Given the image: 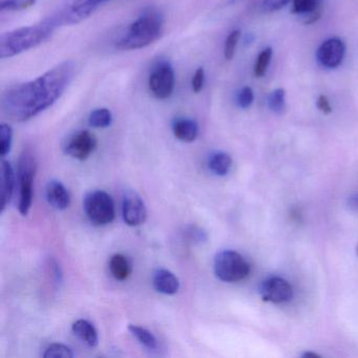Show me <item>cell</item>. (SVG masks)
Here are the masks:
<instances>
[{
    "label": "cell",
    "instance_id": "obj_1",
    "mask_svg": "<svg viewBox=\"0 0 358 358\" xmlns=\"http://www.w3.org/2000/svg\"><path fill=\"white\" fill-rule=\"evenodd\" d=\"M76 66L64 62L34 80L9 87L1 96V110L10 120L26 122L51 108L74 79Z\"/></svg>",
    "mask_w": 358,
    "mask_h": 358
},
{
    "label": "cell",
    "instance_id": "obj_2",
    "mask_svg": "<svg viewBox=\"0 0 358 358\" xmlns=\"http://www.w3.org/2000/svg\"><path fill=\"white\" fill-rule=\"evenodd\" d=\"M58 28L56 20L52 16L31 26L22 27L3 33L0 36V58L15 57L24 52L45 43L53 36Z\"/></svg>",
    "mask_w": 358,
    "mask_h": 358
},
{
    "label": "cell",
    "instance_id": "obj_3",
    "mask_svg": "<svg viewBox=\"0 0 358 358\" xmlns=\"http://www.w3.org/2000/svg\"><path fill=\"white\" fill-rule=\"evenodd\" d=\"M165 18L156 8H148L129 24L124 34L115 43L119 51H136L158 41L164 33Z\"/></svg>",
    "mask_w": 358,
    "mask_h": 358
},
{
    "label": "cell",
    "instance_id": "obj_4",
    "mask_svg": "<svg viewBox=\"0 0 358 358\" xmlns=\"http://www.w3.org/2000/svg\"><path fill=\"white\" fill-rule=\"evenodd\" d=\"M110 0H62L58 9L51 14L58 26H74L93 15Z\"/></svg>",
    "mask_w": 358,
    "mask_h": 358
},
{
    "label": "cell",
    "instance_id": "obj_5",
    "mask_svg": "<svg viewBox=\"0 0 358 358\" xmlns=\"http://www.w3.org/2000/svg\"><path fill=\"white\" fill-rule=\"evenodd\" d=\"M36 158L30 150H24L18 161V182H20V213L26 217L30 213L33 201V183L36 175Z\"/></svg>",
    "mask_w": 358,
    "mask_h": 358
},
{
    "label": "cell",
    "instance_id": "obj_6",
    "mask_svg": "<svg viewBox=\"0 0 358 358\" xmlns=\"http://www.w3.org/2000/svg\"><path fill=\"white\" fill-rule=\"evenodd\" d=\"M215 275L226 282H236L245 280L250 272L246 259L236 251L225 250L217 253L213 264Z\"/></svg>",
    "mask_w": 358,
    "mask_h": 358
},
{
    "label": "cell",
    "instance_id": "obj_7",
    "mask_svg": "<svg viewBox=\"0 0 358 358\" xmlns=\"http://www.w3.org/2000/svg\"><path fill=\"white\" fill-rule=\"evenodd\" d=\"M85 215L92 224L106 226L116 217V209L112 196L103 190H94L85 196L83 201Z\"/></svg>",
    "mask_w": 358,
    "mask_h": 358
},
{
    "label": "cell",
    "instance_id": "obj_8",
    "mask_svg": "<svg viewBox=\"0 0 358 358\" xmlns=\"http://www.w3.org/2000/svg\"><path fill=\"white\" fill-rule=\"evenodd\" d=\"M175 70L169 62H160L152 69L148 78V87L156 99H169L175 91Z\"/></svg>",
    "mask_w": 358,
    "mask_h": 358
},
{
    "label": "cell",
    "instance_id": "obj_9",
    "mask_svg": "<svg viewBox=\"0 0 358 358\" xmlns=\"http://www.w3.org/2000/svg\"><path fill=\"white\" fill-rule=\"evenodd\" d=\"M97 148V138L89 131H78L69 136L64 142V150L66 155L79 161L90 158Z\"/></svg>",
    "mask_w": 358,
    "mask_h": 358
},
{
    "label": "cell",
    "instance_id": "obj_10",
    "mask_svg": "<svg viewBox=\"0 0 358 358\" xmlns=\"http://www.w3.org/2000/svg\"><path fill=\"white\" fill-rule=\"evenodd\" d=\"M259 293L264 301L274 303H284L292 299L293 289L286 280L274 276L262 282Z\"/></svg>",
    "mask_w": 358,
    "mask_h": 358
},
{
    "label": "cell",
    "instance_id": "obj_11",
    "mask_svg": "<svg viewBox=\"0 0 358 358\" xmlns=\"http://www.w3.org/2000/svg\"><path fill=\"white\" fill-rule=\"evenodd\" d=\"M345 54V45L337 37L324 41L316 52L318 64L326 69H336L341 66Z\"/></svg>",
    "mask_w": 358,
    "mask_h": 358
},
{
    "label": "cell",
    "instance_id": "obj_12",
    "mask_svg": "<svg viewBox=\"0 0 358 358\" xmlns=\"http://www.w3.org/2000/svg\"><path fill=\"white\" fill-rule=\"evenodd\" d=\"M122 215L125 223L131 227L142 225L148 217V209L141 196L135 192H127L123 198Z\"/></svg>",
    "mask_w": 358,
    "mask_h": 358
},
{
    "label": "cell",
    "instance_id": "obj_13",
    "mask_svg": "<svg viewBox=\"0 0 358 358\" xmlns=\"http://www.w3.org/2000/svg\"><path fill=\"white\" fill-rule=\"evenodd\" d=\"M322 0H292L291 12L303 16V24H312L322 16Z\"/></svg>",
    "mask_w": 358,
    "mask_h": 358
},
{
    "label": "cell",
    "instance_id": "obj_14",
    "mask_svg": "<svg viewBox=\"0 0 358 358\" xmlns=\"http://www.w3.org/2000/svg\"><path fill=\"white\" fill-rule=\"evenodd\" d=\"M45 196L49 204L57 210H66L70 206V194L66 186L57 180H52L48 183Z\"/></svg>",
    "mask_w": 358,
    "mask_h": 358
},
{
    "label": "cell",
    "instance_id": "obj_15",
    "mask_svg": "<svg viewBox=\"0 0 358 358\" xmlns=\"http://www.w3.org/2000/svg\"><path fill=\"white\" fill-rule=\"evenodd\" d=\"M1 204L0 210L1 213L6 210L8 205L10 204L12 196H13L14 187H15V173L11 163L8 161H3L1 163Z\"/></svg>",
    "mask_w": 358,
    "mask_h": 358
},
{
    "label": "cell",
    "instance_id": "obj_16",
    "mask_svg": "<svg viewBox=\"0 0 358 358\" xmlns=\"http://www.w3.org/2000/svg\"><path fill=\"white\" fill-rule=\"evenodd\" d=\"M152 285L158 292L173 295L179 291V278L166 269L157 270L152 276Z\"/></svg>",
    "mask_w": 358,
    "mask_h": 358
},
{
    "label": "cell",
    "instance_id": "obj_17",
    "mask_svg": "<svg viewBox=\"0 0 358 358\" xmlns=\"http://www.w3.org/2000/svg\"><path fill=\"white\" fill-rule=\"evenodd\" d=\"M173 133L180 141L192 143L199 136V124L189 118H178L173 123Z\"/></svg>",
    "mask_w": 358,
    "mask_h": 358
},
{
    "label": "cell",
    "instance_id": "obj_18",
    "mask_svg": "<svg viewBox=\"0 0 358 358\" xmlns=\"http://www.w3.org/2000/svg\"><path fill=\"white\" fill-rule=\"evenodd\" d=\"M73 333L89 347H97L99 337L95 326L89 320H78L73 324Z\"/></svg>",
    "mask_w": 358,
    "mask_h": 358
},
{
    "label": "cell",
    "instance_id": "obj_19",
    "mask_svg": "<svg viewBox=\"0 0 358 358\" xmlns=\"http://www.w3.org/2000/svg\"><path fill=\"white\" fill-rule=\"evenodd\" d=\"M110 271L117 280H125L131 273V263L125 255L117 253L110 259Z\"/></svg>",
    "mask_w": 358,
    "mask_h": 358
},
{
    "label": "cell",
    "instance_id": "obj_20",
    "mask_svg": "<svg viewBox=\"0 0 358 358\" xmlns=\"http://www.w3.org/2000/svg\"><path fill=\"white\" fill-rule=\"evenodd\" d=\"M232 159L229 155L223 152H213L208 159V167L215 175L223 177L229 173L231 169Z\"/></svg>",
    "mask_w": 358,
    "mask_h": 358
},
{
    "label": "cell",
    "instance_id": "obj_21",
    "mask_svg": "<svg viewBox=\"0 0 358 358\" xmlns=\"http://www.w3.org/2000/svg\"><path fill=\"white\" fill-rule=\"evenodd\" d=\"M129 330L136 337V339L148 349L155 350L158 347V341H157L156 337L148 329L136 326V324H131L129 327Z\"/></svg>",
    "mask_w": 358,
    "mask_h": 358
},
{
    "label": "cell",
    "instance_id": "obj_22",
    "mask_svg": "<svg viewBox=\"0 0 358 358\" xmlns=\"http://www.w3.org/2000/svg\"><path fill=\"white\" fill-rule=\"evenodd\" d=\"M113 122L112 112L108 108H97L90 114L89 123L95 129H106Z\"/></svg>",
    "mask_w": 358,
    "mask_h": 358
},
{
    "label": "cell",
    "instance_id": "obj_23",
    "mask_svg": "<svg viewBox=\"0 0 358 358\" xmlns=\"http://www.w3.org/2000/svg\"><path fill=\"white\" fill-rule=\"evenodd\" d=\"M37 0H1L0 1V11L5 13H12V12L24 11L30 9Z\"/></svg>",
    "mask_w": 358,
    "mask_h": 358
},
{
    "label": "cell",
    "instance_id": "obj_24",
    "mask_svg": "<svg viewBox=\"0 0 358 358\" xmlns=\"http://www.w3.org/2000/svg\"><path fill=\"white\" fill-rule=\"evenodd\" d=\"M268 106L275 114H282L286 110V93L285 90L276 89L268 96Z\"/></svg>",
    "mask_w": 358,
    "mask_h": 358
},
{
    "label": "cell",
    "instance_id": "obj_25",
    "mask_svg": "<svg viewBox=\"0 0 358 358\" xmlns=\"http://www.w3.org/2000/svg\"><path fill=\"white\" fill-rule=\"evenodd\" d=\"M272 58L271 48L263 50L261 53L257 56V62L255 64V75L257 78H262L265 76L267 73L268 66H269L270 62Z\"/></svg>",
    "mask_w": 358,
    "mask_h": 358
},
{
    "label": "cell",
    "instance_id": "obj_26",
    "mask_svg": "<svg viewBox=\"0 0 358 358\" xmlns=\"http://www.w3.org/2000/svg\"><path fill=\"white\" fill-rule=\"evenodd\" d=\"M0 140H1V157L5 158L10 154L13 142V129L7 123L0 125Z\"/></svg>",
    "mask_w": 358,
    "mask_h": 358
},
{
    "label": "cell",
    "instance_id": "obj_27",
    "mask_svg": "<svg viewBox=\"0 0 358 358\" xmlns=\"http://www.w3.org/2000/svg\"><path fill=\"white\" fill-rule=\"evenodd\" d=\"M45 358H72L74 357L72 350L62 343H53L49 345L43 354Z\"/></svg>",
    "mask_w": 358,
    "mask_h": 358
},
{
    "label": "cell",
    "instance_id": "obj_28",
    "mask_svg": "<svg viewBox=\"0 0 358 358\" xmlns=\"http://www.w3.org/2000/svg\"><path fill=\"white\" fill-rule=\"evenodd\" d=\"M240 37V30L232 31L228 35L227 39L225 41V48H224V57H225L226 60H231L234 57Z\"/></svg>",
    "mask_w": 358,
    "mask_h": 358
},
{
    "label": "cell",
    "instance_id": "obj_29",
    "mask_svg": "<svg viewBox=\"0 0 358 358\" xmlns=\"http://www.w3.org/2000/svg\"><path fill=\"white\" fill-rule=\"evenodd\" d=\"M255 100V93L250 87H244L240 90L238 95H236V103L243 110L250 108L251 104Z\"/></svg>",
    "mask_w": 358,
    "mask_h": 358
},
{
    "label": "cell",
    "instance_id": "obj_30",
    "mask_svg": "<svg viewBox=\"0 0 358 358\" xmlns=\"http://www.w3.org/2000/svg\"><path fill=\"white\" fill-rule=\"evenodd\" d=\"M205 85V70L203 68H199L194 72L192 79V87L194 93L198 94L202 91Z\"/></svg>",
    "mask_w": 358,
    "mask_h": 358
},
{
    "label": "cell",
    "instance_id": "obj_31",
    "mask_svg": "<svg viewBox=\"0 0 358 358\" xmlns=\"http://www.w3.org/2000/svg\"><path fill=\"white\" fill-rule=\"evenodd\" d=\"M290 0H264V10L267 12H275L288 5Z\"/></svg>",
    "mask_w": 358,
    "mask_h": 358
},
{
    "label": "cell",
    "instance_id": "obj_32",
    "mask_svg": "<svg viewBox=\"0 0 358 358\" xmlns=\"http://www.w3.org/2000/svg\"><path fill=\"white\" fill-rule=\"evenodd\" d=\"M318 110L320 112L324 113V115H329L332 113V106H331L330 101H329L327 96L320 95L318 97L317 102H316Z\"/></svg>",
    "mask_w": 358,
    "mask_h": 358
},
{
    "label": "cell",
    "instance_id": "obj_33",
    "mask_svg": "<svg viewBox=\"0 0 358 358\" xmlns=\"http://www.w3.org/2000/svg\"><path fill=\"white\" fill-rule=\"evenodd\" d=\"M348 206L353 210H358V194H352L348 199Z\"/></svg>",
    "mask_w": 358,
    "mask_h": 358
},
{
    "label": "cell",
    "instance_id": "obj_34",
    "mask_svg": "<svg viewBox=\"0 0 358 358\" xmlns=\"http://www.w3.org/2000/svg\"><path fill=\"white\" fill-rule=\"evenodd\" d=\"M303 357H305V358H309V357L315 358V357H320V356L318 355V354L312 353V352H306V353L303 354Z\"/></svg>",
    "mask_w": 358,
    "mask_h": 358
},
{
    "label": "cell",
    "instance_id": "obj_35",
    "mask_svg": "<svg viewBox=\"0 0 358 358\" xmlns=\"http://www.w3.org/2000/svg\"><path fill=\"white\" fill-rule=\"evenodd\" d=\"M356 251H357V255H358V246H357V248H356Z\"/></svg>",
    "mask_w": 358,
    "mask_h": 358
}]
</instances>
